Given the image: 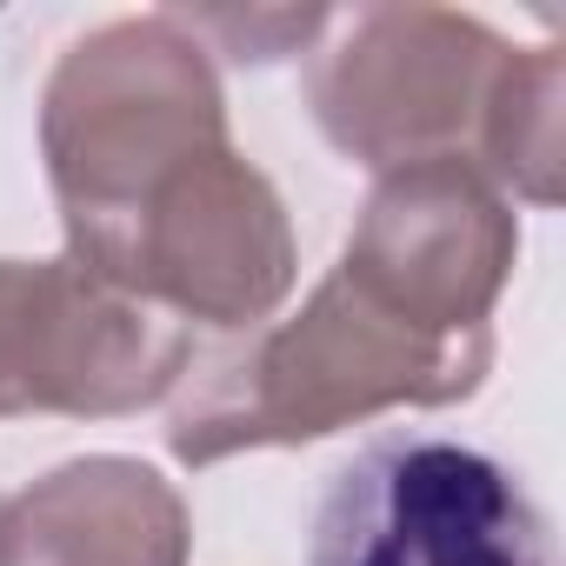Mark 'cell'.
Returning a JSON list of instances; mask_svg holds the SVG:
<instances>
[{
	"instance_id": "6da1fadb",
	"label": "cell",
	"mask_w": 566,
	"mask_h": 566,
	"mask_svg": "<svg viewBox=\"0 0 566 566\" xmlns=\"http://www.w3.org/2000/svg\"><path fill=\"white\" fill-rule=\"evenodd\" d=\"M493 374V334H413L380 314L340 266L301 314L266 321L187 367L180 400L167 413V453L180 467H220L260 447H314L340 427H367L407 407H460Z\"/></svg>"
},
{
	"instance_id": "7a4b0ae2",
	"label": "cell",
	"mask_w": 566,
	"mask_h": 566,
	"mask_svg": "<svg viewBox=\"0 0 566 566\" xmlns=\"http://www.w3.org/2000/svg\"><path fill=\"white\" fill-rule=\"evenodd\" d=\"M233 147L213 54L160 8L67 41L41 87V160L67 247L127 220L160 180Z\"/></svg>"
},
{
	"instance_id": "3957f363",
	"label": "cell",
	"mask_w": 566,
	"mask_h": 566,
	"mask_svg": "<svg viewBox=\"0 0 566 566\" xmlns=\"http://www.w3.org/2000/svg\"><path fill=\"white\" fill-rule=\"evenodd\" d=\"M513 41L460 8H354L307 48V114L327 147L367 174L473 160L486 101Z\"/></svg>"
},
{
	"instance_id": "277c9868",
	"label": "cell",
	"mask_w": 566,
	"mask_h": 566,
	"mask_svg": "<svg viewBox=\"0 0 566 566\" xmlns=\"http://www.w3.org/2000/svg\"><path fill=\"white\" fill-rule=\"evenodd\" d=\"M67 260L167 307L180 327H213V334L266 327L301 280V240L287 200L240 147L180 167L127 220L67 247Z\"/></svg>"
},
{
	"instance_id": "5b68a950",
	"label": "cell",
	"mask_w": 566,
	"mask_h": 566,
	"mask_svg": "<svg viewBox=\"0 0 566 566\" xmlns=\"http://www.w3.org/2000/svg\"><path fill=\"white\" fill-rule=\"evenodd\" d=\"M307 566H553V533L506 460L400 427L327 480Z\"/></svg>"
},
{
	"instance_id": "8992f818",
	"label": "cell",
	"mask_w": 566,
	"mask_h": 566,
	"mask_svg": "<svg viewBox=\"0 0 566 566\" xmlns=\"http://www.w3.org/2000/svg\"><path fill=\"white\" fill-rule=\"evenodd\" d=\"M193 367V327L81 260H0V420H127Z\"/></svg>"
},
{
	"instance_id": "52a82bcc",
	"label": "cell",
	"mask_w": 566,
	"mask_h": 566,
	"mask_svg": "<svg viewBox=\"0 0 566 566\" xmlns=\"http://www.w3.org/2000/svg\"><path fill=\"white\" fill-rule=\"evenodd\" d=\"M334 266L413 334H493V307L520 266V213L473 160L394 167L374 174Z\"/></svg>"
},
{
	"instance_id": "ba28073f",
	"label": "cell",
	"mask_w": 566,
	"mask_h": 566,
	"mask_svg": "<svg viewBox=\"0 0 566 566\" xmlns=\"http://www.w3.org/2000/svg\"><path fill=\"white\" fill-rule=\"evenodd\" d=\"M193 513L134 453H81L0 500V566H187Z\"/></svg>"
},
{
	"instance_id": "9c48e42d",
	"label": "cell",
	"mask_w": 566,
	"mask_h": 566,
	"mask_svg": "<svg viewBox=\"0 0 566 566\" xmlns=\"http://www.w3.org/2000/svg\"><path fill=\"white\" fill-rule=\"evenodd\" d=\"M559 101H566V61H559V48H513L506 74H500V87L486 101L480 140H473V167L506 200L559 207V154H566Z\"/></svg>"
},
{
	"instance_id": "30bf717a",
	"label": "cell",
	"mask_w": 566,
	"mask_h": 566,
	"mask_svg": "<svg viewBox=\"0 0 566 566\" xmlns=\"http://www.w3.org/2000/svg\"><path fill=\"white\" fill-rule=\"evenodd\" d=\"M207 54L220 48L240 67H266V61H287L307 54L327 34V8H167Z\"/></svg>"
}]
</instances>
